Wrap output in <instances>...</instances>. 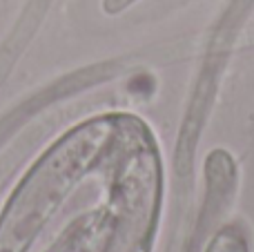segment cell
Segmentation results:
<instances>
[{
	"mask_svg": "<svg viewBox=\"0 0 254 252\" xmlns=\"http://www.w3.org/2000/svg\"><path fill=\"white\" fill-rule=\"evenodd\" d=\"M136 2H140V0H101V7L107 16H119L129 7H134Z\"/></svg>",
	"mask_w": 254,
	"mask_h": 252,
	"instance_id": "1",
	"label": "cell"
}]
</instances>
